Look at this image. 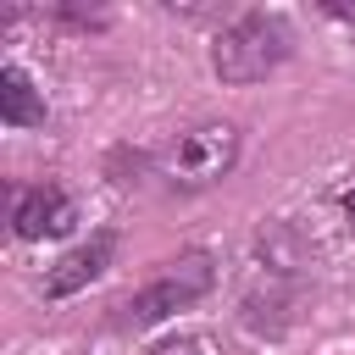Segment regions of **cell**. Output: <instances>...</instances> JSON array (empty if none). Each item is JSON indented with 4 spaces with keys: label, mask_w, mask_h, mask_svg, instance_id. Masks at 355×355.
Returning <instances> with one entry per match:
<instances>
[{
    "label": "cell",
    "mask_w": 355,
    "mask_h": 355,
    "mask_svg": "<svg viewBox=\"0 0 355 355\" xmlns=\"http://www.w3.org/2000/svg\"><path fill=\"white\" fill-rule=\"evenodd\" d=\"M294 55V22L283 11H239L211 39V72L222 83H261Z\"/></svg>",
    "instance_id": "obj_1"
},
{
    "label": "cell",
    "mask_w": 355,
    "mask_h": 355,
    "mask_svg": "<svg viewBox=\"0 0 355 355\" xmlns=\"http://www.w3.org/2000/svg\"><path fill=\"white\" fill-rule=\"evenodd\" d=\"M211 283H216V261H211L205 250H189V255L166 261L161 277H150L144 288H133V294L116 305V327H122V333H144V327L189 311L194 300H205Z\"/></svg>",
    "instance_id": "obj_2"
},
{
    "label": "cell",
    "mask_w": 355,
    "mask_h": 355,
    "mask_svg": "<svg viewBox=\"0 0 355 355\" xmlns=\"http://www.w3.org/2000/svg\"><path fill=\"white\" fill-rule=\"evenodd\" d=\"M239 166V128L233 122H200L183 128L166 150H161V178L183 183V189H211Z\"/></svg>",
    "instance_id": "obj_3"
},
{
    "label": "cell",
    "mask_w": 355,
    "mask_h": 355,
    "mask_svg": "<svg viewBox=\"0 0 355 355\" xmlns=\"http://www.w3.org/2000/svg\"><path fill=\"white\" fill-rule=\"evenodd\" d=\"M72 222H78V205L61 183H28V189L11 194V233L28 239V244L61 239V233H72Z\"/></svg>",
    "instance_id": "obj_4"
},
{
    "label": "cell",
    "mask_w": 355,
    "mask_h": 355,
    "mask_svg": "<svg viewBox=\"0 0 355 355\" xmlns=\"http://www.w3.org/2000/svg\"><path fill=\"white\" fill-rule=\"evenodd\" d=\"M111 255H116V227H94L83 244H72V250L44 272V300H67V294L89 288L94 277H105Z\"/></svg>",
    "instance_id": "obj_5"
},
{
    "label": "cell",
    "mask_w": 355,
    "mask_h": 355,
    "mask_svg": "<svg viewBox=\"0 0 355 355\" xmlns=\"http://www.w3.org/2000/svg\"><path fill=\"white\" fill-rule=\"evenodd\" d=\"M294 305H300V283L266 272V283H250V288H244V300H239V322L255 327V333H266V338H277V333H288Z\"/></svg>",
    "instance_id": "obj_6"
},
{
    "label": "cell",
    "mask_w": 355,
    "mask_h": 355,
    "mask_svg": "<svg viewBox=\"0 0 355 355\" xmlns=\"http://www.w3.org/2000/svg\"><path fill=\"white\" fill-rule=\"evenodd\" d=\"M0 122L6 128H44V94L33 89V78L17 61L0 67Z\"/></svg>",
    "instance_id": "obj_7"
},
{
    "label": "cell",
    "mask_w": 355,
    "mask_h": 355,
    "mask_svg": "<svg viewBox=\"0 0 355 355\" xmlns=\"http://www.w3.org/2000/svg\"><path fill=\"white\" fill-rule=\"evenodd\" d=\"M144 355H205V338H200V333H178V338H161V344H150Z\"/></svg>",
    "instance_id": "obj_8"
},
{
    "label": "cell",
    "mask_w": 355,
    "mask_h": 355,
    "mask_svg": "<svg viewBox=\"0 0 355 355\" xmlns=\"http://www.w3.org/2000/svg\"><path fill=\"white\" fill-rule=\"evenodd\" d=\"M55 17L61 22H78V28H105V11L94 6V11H83V6H55Z\"/></svg>",
    "instance_id": "obj_9"
},
{
    "label": "cell",
    "mask_w": 355,
    "mask_h": 355,
    "mask_svg": "<svg viewBox=\"0 0 355 355\" xmlns=\"http://www.w3.org/2000/svg\"><path fill=\"white\" fill-rule=\"evenodd\" d=\"M344 216H349V222H355V183H349V189H344Z\"/></svg>",
    "instance_id": "obj_10"
}]
</instances>
